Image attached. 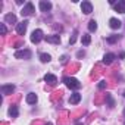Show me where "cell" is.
Wrapping results in <instances>:
<instances>
[{"instance_id":"13","label":"cell","mask_w":125,"mask_h":125,"mask_svg":"<svg viewBox=\"0 0 125 125\" xmlns=\"http://www.w3.org/2000/svg\"><path fill=\"white\" fill-rule=\"evenodd\" d=\"M25 100H27V103H28V104H35V103H37V100H38V97H37V94H35V93H28Z\"/></svg>"},{"instance_id":"31","label":"cell","mask_w":125,"mask_h":125,"mask_svg":"<svg viewBox=\"0 0 125 125\" xmlns=\"http://www.w3.org/2000/svg\"><path fill=\"white\" fill-rule=\"evenodd\" d=\"M124 113H125V110H124Z\"/></svg>"},{"instance_id":"26","label":"cell","mask_w":125,"mask_h":125,"mask_svg":"<svg viewBox=\"0 0 125 125\" xmlns=\"http://www.w3.org/2000/svg\"><path fill=\"white\" fill-rule=\"evenodd\" d=\"M78 57H81V56H84V52H78V54H77Z\"/></svg>"},{"instance_id":"6","label":"cell","mask_w":125,"mask_h":125,"mask_svg":"<svg viewBox=\"0 0 125 125\" xmlns=\"http://www.w3.org/2000/svg\"><path fill=\"white\" fill-rule=\"evenodd\" d=\"M81 10H83V13L90 15V13L93 12V5H91L90 2H83V3H81Z\"/></svg>"},{"instance_id":"1","label":"cell","mask_w":125,"mask_h":125,"mask_svg":"<svg viewBox=\"0 0 125 125\" xmlns=\"http://www.w3.org/2000/svg\"><path fill=\"white\" fill-rule=\"evenodd\" d=\"M63 83H65V85H66L68 88H71V90H78V88L81 87V83H80L77 78H69V77H66V78H63Z\"/></svg>"},{"instance_id":"10","label":"cell","mask_w":125,"mask_h":125,"mask_svg":"<svg viewBox=\"0 0 125 125\" xmlns=\"http://www.w3.org/2000/svg\"><path fill=\"white\" fill-rule=\"evenodd\" d=\"M115 57H116V56H115L113 53H106V54L103 56V63H104V65H110L112 62L115 60Z\"/></svg>"},{"instance_id":"12","label":"cell","mask_w":125,"mask_h":125,"mask_svg":"<svg viewBox=\"0 0 125 125\" xmlns=\"http://www.w3.org/2000/svg\"><path fill=\"white\" fill-rule=\"evenodd\" d=\"M13 90H15V85H13V84L2 85V93H3L5 96H8V94H12V93H13Z\"/></svg>"},{"instance_id":"8","label":"cell","mask_w":125,"mask_h":125,"mask_svg":"<svg viewBox=\"0 0 125 125\" xmlns=\"http://www.w3.org/2000/svg\"><path fill=\"white\" fill-rule=\"evenodd\" d=\"M115 10L119 13H125V0H118L115 3Z\"/></svg>"},{"instance_id":"15","label":"cell","mask_w":125,"mask_h":125,"mask_svg":"<svg viewBox=\"0 0 125 125\" xmlns=\"http://www.w3.org/2000/svg\"><path fill=\"white\" fill-rule=\"evenodd\" d=\"M80 100H81V94L80 93H72L71 97H69V103L71 104H78Z\"/></svg>"},{"instance_id":"23","label":"cell","mask_w":125,"mask_h":125,"mask_svg":"<svg viewBox=\"0 0 125 125\" xmlns=\"http://www.w3.org/2000/svg\"><path fill=\"white\" fill-rule=\"evenodd\" d=\"M0 32H2V35H6L8 30H6V25L5 24H0Z\"/></svg>"},{"instance_id":"7","label":"cell","mask_w":125,"mask_h":125,"mask_svg":"<svg viewBox=\"0 0 125 125\" xmlns=\"http://www.w3.org/2000/svg\"><path fill=\"white\" fill-rule=\"evenodd\" d=\"M109 27H110L112 30H119V28L122 27V22H121L119 19H116V18H110V19H109Z\"/></svg>"},{"instance_id":"21","label":"cell","mask_w":125,"mask_h":125,"mask_svg":"<svg viewBox=\"0 0 125 125\" xmlns=\"http://www.w3.org/2000/svg\"><path fill=\"white\" fill-rule=\"evenodd\" d=\"M119 40V35H110V37H107V43H110V44H113V43H116Z\"/></svg>"},{"instance_id":"3","label":"cell","mask_w":125,"mask_h":125,"mask_svg":"<svg viewBox=\"0 0 125 125\" xmlns=\"http://www.w3.org/2000/svg\"><path fill=\"white\" fill-rule=\"evenodd\" d=\"M44 38V35H43V31L41 30H35V31H32V34H31V41L32 43H40L41 40Z\"/></svg>"},{"instance_id":"20","label":"cell","mask_w":125,"mask_h":125,"mask_svg":"<svg viewBox=\"0 0 125 125\" xmlns=\"http://www.w3.org/2000/svg\"><path fill=\"white\" fill-rule=\"evenodd\" d=\"M88 30H90V31H91V32H94V31H96V30H97V22H96V21H94V19H93V21H90V22H88Z\"/></svg>"},{"instance_id":"19","label":"cell","mask_w":125,"mask_h":125,"mask_svg":"<svg viewBox=\"0 0 125 125\" xmlns=\"http://www.w3.org/2000/svg\"><path fill=\"white\" fill-rule=\"evenodd\" d=\"M18 113H19L18 107H16V106H10V109H9V115H10L12 118H16V116H18Z\"/></svg>"},{"instance_id":"25","label":"cell","mask_w":125,"mask_h":125,"mask_svg":"<svg viewBox=\"0 0 125 125\" xmlns=\"http://www.w3.org/2000/svg\"><path fill=\"white\" fill-rule=\"evenodd\" d=\"M97 87H99V90H104L106 88V81H100Z\"/></svg>"},{"instance_id":"11","label":"cell","mask_w":125,"mask_h":125,"mask_svg":"<svg viewBox=\"0 0 125 125\" xmlns=\"http://www.w3.org/2000/svg\"><path fill=\"white\" fill-rule=\"evenodd\" d=\"M44 40L47 43H52V44H59L60 43V37L59 35H46Z\"/></svg>"},{"instance_id":"30","label":"cell","mask_w":125,"mask_h":125,"mask_svg":"<svg viewBox=\"0 0 125 125\" xmlns=\"http://www.w3.org/2000/svg\"><path fill=\"white\" fill-rule=\"evenodd\" d=\"M124 125H125V122H124Z\"/></svg>"},{"instance_id":"22","label":"cell","mask_w":125,"mask_h":125,"mask_svg":"<svg viewBox=\"0 0 125 125\" xmlns=\"http://www.w3.org/2000/svg\"><path fill=\"white\" fill-rule=\"evenodd\" d=\"M106 100H107V104H109L110 107H113V106H115V102H113V99H112V96H110V94H106Z\"/></svg>"},{"instance_id":"18","label":"cell","mask_w":125,"mask_h":125,"mask_svg":"<svg viewBox=\"0 0 125 125\" xmlns=\"http://www.w3.org/2000/svg\"><path fill=\"white\" fill-rule=\"evenodd\" d=\"M81 41H83V44H84V46H88V44H90V41H91V37H90L88 34H83Z\"/></svg>"},{"instance_id":"14","label":"cell","mask_w":125,"mask_h":125,"mask_svg":"<svg viewBox=\"0 0 125 125\" xmlns=\"http://www.w3.org/2000/svg\"><path fill=\"white\" fill-rule=\"evenodd\" d=\"M44 81L49 83L50 85H54V84L57 83V78H56L53 74H46V75H44Z\"/></svg>"},{"instance_id":"9","label":"cell","mask_w":125,"mask_h":125,"mask_svg":"<svg viewBox=\"0 0 125 125\" xmlns=\"http://www.w3.org/2000/svg\"><path fill=\"white\" fill-rule=\"evenodd\" d=\"M38 6H40V10L41 12H49L52 9V3L50 2H46V0H41V2L38 3Z\"/></svg>"},{"instance_id":"24","label":"cell","mask_w":125,"mask_h":125,"mask_svg":"<svg viewBox=\"0 0 125 125\" xmlns=\"http://www.w3.org/2000/svg\"><path fill=\"white\" fill-rule=\"evenodd\" d=\"M77 34H78V31L75 30V31H74V34H72V37H71V40H69V43H71V44H74V43H75V40H77Z\"/></svg>"},{"instance_id":"17","label":"cell","mask_w":125,"mask_h":125,"mask_svg":"<svg viewBox=\"0 0 125 125\" xmlns=\"http://www.w3.org/2000/svg\"><path fill=\"white\" fill-rule=\"evenodd\" d=\"M50 59H52V56L47 54V53H41V54H40V60L43 62V63H47V62H50Z\"/></svg>"},{"instance_id":"29","label":"cell","mask_w":125,"mask_h":125,"mask_svg":"<svg viewBox=\"0 0 125 125\" xmlns=\"http://www.w3.org/2000/svg\"><path fill=\"white\" fill-rule=\"evenodd\" d=\"M47 125H52V124H50V122H49V124H47Z\"/></svg>"},{"instance_id":"4","label":"cell","mask_w":125,"mask_h":125,"mask_svg":"<svg viewBox=\"0 0 125 125\" xmlns=\"http://www.w3.org/2000/svg\"><path fill=\"white\" fill-rule=\"evenodd\" d=\"M27 28H28V21H22V22H19V24L16 25V32H18L19 35H24L25 31H27Z\"/></svg>"},{"instance_id":"2","label":"cell","mask_w":125,"mask_h":125,"mask_svg":"<svg viewBox=\"0 0 125 125\" xmlns=\"http://www.w3.org/2000/svg\"><path fill=\"white\" fill-rule=\"evenodd\" d=\"M32 12H34V5H32L31 2H28V3H25V6L22 8L21 15H22V16H30V15H32Z\"/></svg>"},{"instance_id":"28","label":"cell","mask_w":125,"mask_h":125,"mask_svg":"<svg viewBox=\"0 0 125 125\" xmlns=\"http://www.w3.org/2000/svg\"><path fill=\"white\" fill-rule=\"evenodd\" d=\"M122 96H124V97H125V91H124V94H122Z\"/></svg>"},{"instance_id":"5","label":"cell","mask_w":125,"mask_h":125,"mask_svg":"<svg viewBox=\"0 0 125 125\" xmlns=\"http://www.w3.org/2000/svg\"><path fill=\"white\" fill-rule=\"evenodd\" d=\"M15 57L16 59H30L31 52L30 50H18V52H15Z\"/></svg>"},{"instance_id":"16","label":"cell","mask_w":125,"mask_h":125,"mask_svg":"<svg viewBox=\"0 0 125 125\" xmlns=\"http://www.w3.org/2000/svg\"><path fill=\"white\" fill-rule=\"evenodd\" d=\"M5 22H8V24H15V22H16V16H15L13 13H8V15H5Z\"/></svg>"},{"instance_id":"27","label":"cell","mask_w":125,"mask_h":125,"mask_svg":"<svg viewBox=\"0 0 125 125\" xmlns=\"http://www.w3.org/2000/svg\"><path fill=\"white\" fill-rule=\"evenodd\" d=\"M75 125H83V124H81V122H77V124H75Z\"/></svg>"}]
</instances>
